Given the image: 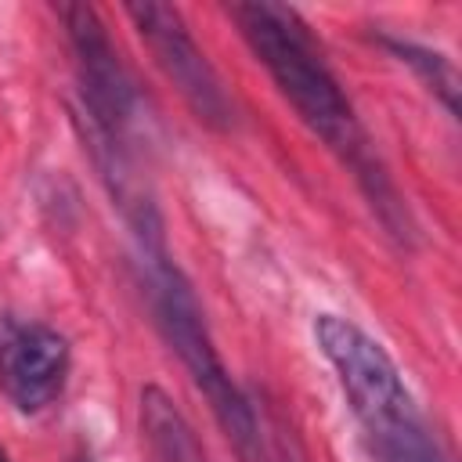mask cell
<instances>
[{
  "label": "cell",
  "instance_id": "obj_2",
  "mask_svg": "<svg viewBox=\"0 0 462 462\" xmlns=\"http://www.w3.org/2000/svg\"><path fill=\"white\" fill-rule=\"evenodd\" d=\"M314 339L336 368L372 462H451L383 343L339 314H318Z\"/></svg>",
  "mask_w": 462,
  "mask_h": 462
},
{
  "label": "cell",
  "instance_id": "obj_4",
  "mask_svg": "<svg viewBox=\"0 0 462 462\" xmlns=\"http://www.w3.org/2000/svg\"><path fill=\"white\" fill-rule=\"evenodd\" d=\"M126 18L134 22L137 36L152 51L162 76L177 87V94L199 116V123H206L213 130H227L235 123L231 94L224 90L217 69L209 65V58L188 32L184 14L173 4L144 0V4H126Z\"/></svg>",
  "mask_w": 462,
  "mask_h": 462
},
{
  "label": "cell",
  "instance_id": "obj_1",
  "mask_svg": "<svg viewBox=\"0 0 462 462\" xmlns=\"http://www.w3.org/2000/svg\"><path fill=\"white\" fill-rule=\"evenodd\" d=\"M227 14L245 36V43L253 47L256 61L271 72L282 97L307 123V130L318 134L354 170L372 206L386 220V227L397 231V213H401L397 195L368 148V137L354 116V105L346 101L339 79L332 76L300 11L274 0H245V4H227Z\"/></svg>",
  "mask_w": 462,
  "mask_h": 462
},
{
  "label": "cell",
  "instance_id": "obj_9",
  "mask_svg": "<svg viewBox=\"0 0 462 462\" xmlns=\"http://www.w3.org/2000/svg\"><path fill=\"white\" fill-rule=\"evenodd\" d=\"M0 462H11V458H7V455H4V451H0Z\"/></svg>",
  "mask_w": 462,
  "mask_h": 462
},
{
  "label": "cell",
  "instance_id": "obj_5",
  "mask_svg": "<svg viewBox=\"0 0 462 462\" xmlns=\"http://www.w3.org/2000/svg\"><path fill=\"white\" fill-rule=\"evenodd\" d=\"M58 18H61L69 47H72L87 130L123 141V134L134 119V108H137V90L105 32L101 14L90 4H58Z\"/></svg>",
  "mask_w": 462,
  "mask_h": 462
},
{
  "label": "cell",
  "instance_id": "obj_8",
  "mask_svg": "<svg viewBox=\"0 0 462 462\" xmlns=\"http://www.w3.org/2000/svg\"><path fill=\"white\" fill-rule=\"evenodd\" d=\"M383 47L390 54H397V61L408 65L430 94L440 97V105L448 108L451 119H458V72L440 51H430V47H419V43H408L397 36H383Z\"/></svg>",
  "mask_w": 462,
  "mask_h": 462
},
{
  "label": "cell",
  "instance_id": "obj_7",
  "mask_svg": "<svg viewBox=\"0 0 462 462\" xmlns=\"http://www.w3.org/2000/svg\"><path fill=\"white\" fill-rule=\"evenodd\" d=\"M141 437L152 462H206L188 419L159 386H148L141 393Z\"/></svg>",
  "mask_w": 462,
  "mask_h": 462
},
{
  "label": "cell",
  "instance_id": "obj_10",
  "mask_svg": "<svg viewBox=\"0 0 462 462\" xmlns=\"http://www.w3.org/2000/svg\"><path fill=\"white\" fill-rule=\"evenodd\" d=\"M83 462H90V458H83Z\"/></svg>",
  "mask_w": 462,
  "mask_h": 462
},
{
  "label": "cell",
  "instance_id": "obj_6",
  "mask_svg": "<svg viewBox=\"0 0 462 462\" xmlns=\"http://www.w3.org/2000/svg\"><path fill=\"white\" fill-rule=\"evenodd\" d=\"M69 365V339L58 328L22 318L0 321V390L18 411L51 408L65 390Z\"/></svg>",
  "mask_w": 462,
  "mask_h": 462
},
{
  "label": "cell",
  "instance_id": "obj_3",
  "mask_svg": "<svg viewBox=\"0 0 462 462\" xmlns=\"http://www.w3.org/2000/svg\"><path fill=\"white\" fill-rule=\"evenodd\" d=\"M137 253H141L148 307L155 314V325H159L162 339L180 357V365L195 379L199 393L209 401V411L217 415V422L227 433V440L235 444V451L245 462H260L263 458V440H260L256 411L245 401V393L235 386V379L227 375V368H224V361L213 346V336H209V325H206V314L199 307V296H195L191 282L170 260L166 242L162 245H137Z\"/></svg>",
  "mask_w": 462,
  "mask_h": 462
}]
</instances>
